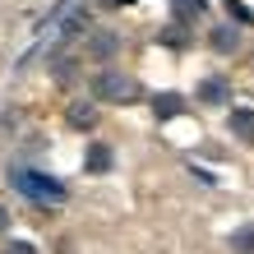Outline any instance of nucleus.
Wrapping results in <instances>:
<instances>
[{
	"mask_svg": "<svg viewBox=\"0 0 254 254\" xmlns=\"http://www.w3.org/2000/svg\"><path fill=\"white\" fill-rule=\"evenodd\" d=\"M9 185L23 194L28 203H42V208H51V203H65V181H56V176L47 171H37V167H23V162H14L9 167Z\"/></svg>",
	"mask_w": 254,
	"mask_h": 254,
	"instance_id": "obj_1",
	"label": "nucleus"
},
{
	"mask_svg": "<svg viewBox=\"0 0 254 254\" xmlns=\"http://www.w3.org/2000/svg\"><path fill=\"white\" fill-rule=\"evenodd\" d=\"M143 88L134 74H121V69H97L93 74V97L97 102H134Z\"/></svg>",
	"mask_w": 254,
	"mask_h": 254,
	"instance_id": "obj_2",
	"label": "nucleus"
},
{
	"mask_svg": "<svg viewBox=\"0 0 254 254\" xmlns=\"http://www.w3.org/2000/svg\"><path fill=\"white\" fill-rule=\"evenodd\" d=\"M116 167V153H111V143H88V153H83V171H93V176H107Z\"/></svg>",
	"mask_w": 254,
	"mask_h": 254,
	"instance_id": "obj_3",
	"label": "nucleus"
},
{
	"mask_svg": "<svg viewBox=\"0 0 254 254\" xmlns=\"http://www.w3.org/2000/svg\"><path fill=\"white\" fill-rule=\"evenodd\" d=\"M153 116H157V121H176V116H185V97L181 93H157L153 97Z\"/></svg>",
	"mask_w": 254,
	"mask_h": 254,
	"instance_id": "obj_4",
	"label": "nucleus"
},
{
	"mask_svg": "<svg viewBox=\"0 0 254 254\" xmlns=\"http://www.w3.org/2000/svg\"><path fill=\"white\" fill-rule=\"evenodd\" d=\"M208 47H213V51H222V56H231L236 47H241V33H236V23L213 28V33H208Z\"/></svg>",
	"mask_w": 254,
	"mask_h": 254,
	"instance_id": "obj_5",
	"label": "nucleus"
},
{
	"mask_svg": "<svg viewBox=\"0 0 254 254\" xmlns=\"http://www.w3.org/2000/svg\"><path fill=\"white\" fill-rule=\"evenodd\" d=\"M227 97H231V88H227V79H222V74H213V79L199 83V102H208V107H222Z\"/></svg>",
	"mask_w": 254,
	"mask_h": 254,
	"instance_id": "obj_6",
	"label": "nucleus"
},
{
	"mask_svg": "<svg viewBox=\"0 0 254 254\" xmlns=\"http://www.w3.org/2000/svg\"><path fill=\"white\" fill-rule=\"evenodd\" d=\"M227 125H231V134H236V139H245V143H254V107H236Z\"/></svg>",
	"mask_w": 254,
	"mask_h": 254,
	"instance_id": "obj_7",
	"label": "nucleus"
},
{
	"mask_svg": "<svg viewBox=\"0 0 254 254\" xmlns=\"http://www.w3.org/2000/svg\"><path fill=\"white\" fill-rule=\"evenodd\" d=\"M88 51H93V61H111V56L121 51V37H116V33H93Z\"/></svg>",
	"mask_w": 254,
	"mask_h": 254,
	"instance_id": "obj_8",
	"label": "nucleus"
},
{
	"mask_svg": "<svg viewBox=\"0 0 254 254\" xmlns=\"http://www.w3.org/2000/svg\"><path fill=\"white\" fill-rule=\"evenodd\" d=\"M208 9V0H171V14H176V23H194V19H199V14Z\"/></svg>",
	"mask_w": 254,
	"mask_h": 254,
	"instance_id": "obj_9",
	"label": "nucleus"
},
{
	"mask_svg": "<svg viewBox=\"0 0 254 254\" xmlns=\"http://www.w3.org/2000/svg\"><path fill=\"white\" fill-rule=\"evenodd\" d=\"M69 125H74V129H93V125H97L93 102H74V107H69Z\"/></svg>",
	"mask_w": 254,
	"mask_h": 254,
	"instance_id": "obj_10",
	"label": "nucleus"
},
{
	"mask_svg": "<svg viewBox=\"0 0 254 254\" xmlns=\"http://www.w3.org/2000/svg\"><path fill=\"white\" fill-rule=\"evenodd\" d=\"M157 42H162V47H176V51L190 47V37H185V28H181V23H167V28L157 33Z\"/></svg>",
	"mask_w": 254,
	"mask_h": 254,
	"instance_id": "obj_11",
	"label": "nucleus"
},
{
	"mask_svg": "<svg viewBox=\"0 0 254 254\" xmlns=\"http://www.w3.org/2000/svg\"><path fill=\"white\" fill-rule=\"evenodd\" d=\"M231 250H236V254H254V222L231 231Z\"/></svg>",
	"mask_w": 254,
	"mask_h": 254,
	"instance_id": "obj_12",
	"label": "nucleus"
},
{
	"mask_svg": "<svg viewBox=\"0 0 254 254\" xmlns=\"http://www.w3.org/2000/svg\"><path fill=\"white\" fill-rule=\"evenodd\" d=\"M227 14H231V23H254V14L241 5V0H227Z\"/></svg>",
	"mask_w": 254,
	"mask_h": 254,
	"instance_id": "obj_13",
	"label": "nucleus"
},
{
	"mask_svg": "<svg viewBox=\"0 0 254 254\" xmlns=\"http://www.w3.org/2000/svg\"><path fill=\"white\" fill-rule=\"evenodd\" d=\"M5 254H37V250H33V245H28V241H14V245H9Z\"/></svg>",
	"mask_w": 254,
	"mask_h": 254,
	"instance_id": "obj_14",
	"label": "nucleus"
},
{
	"mask_svg": "<svg viewBox=\"0 0 254 254\" xmlns=\"http://www.w3.org/2000/svg\"><path fill=\"white\" fill-rule=\"evenodd\" d=\"M5 227H9V208L0 203V231H5Z\"/></svg>",
	"mask_w": 254,
	"mask_h": 254,
	"instance_id": "obj_15",
	"label": "nucleus"
},
{
	"mask_svg": "<svg viewBox=\"0 0 254 254\" xmlns=\"http://www.w3.org/2000/svg\"><path fill=\"white\" fill-rule=\"evenodd\" d=\"M102 5H129V0H102Z\"/></svg>",
	"mask_w": 254,
	"mask_h": 254,
	"instance_id": "obj_16",
	"label": "nucleus"
}]
</instances>
